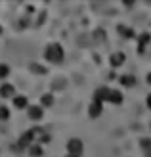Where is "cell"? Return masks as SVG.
<instances>
[{
	"label": "cell",
	"mask_w": 151,
	"mask_h": 157,
	"mask_svg": "<svg viewBox=\"0 0 151 157\" xmlns=\"http://www.w3.org/2000/svg\"><path fill=\"white\" fill-rule=\"evenodd\" d=\"M44 58L48 61H52V63H59L63 59V48L59 44H48L44 50Z\"/></svg>",
	"instance_id": "1"
},
{
	"label": "cell",
	"mask_w": 151,
	"mask_h": 157,
	"mask_svg": "<svg viewBox=\"0 0 151 157\" xmlns=\"http://www.w3.org/2000/svg\"><path fill=\"white\" fill-rule=\"evenodd\" d=\"M67 150H69V153L81 157V155H82V142H81L78 138H71L69 144H67Z\"/></svg>",
	"instance_id": "2"
},
{
	"label": "cell",
	"mask_w": 151,
	"mask_h": 157,
	"mask_svg": "<svg viewBox=\"0 0 151 157\" xmlns=\"http://www.w3.org/2000/svg\"><path fill=\"white\" fill-rule=\"evenodd\" d=\"M42 107L40 105H29L27 107V115H29V119H33V121H40L42 119Z\"/></svg>",
	"instance_id": "3"
},
{
	"label": "cell",
	"mask_w": 151,
	"mask_h": 157,
	"mask_svg": "<svg viewBox=\"0 0 151 157\" xmlns=\"http://www.w3.org/2000/svg\"><path fill=\"white\" fill-rule=\"evenodd\" d=\"M13 96H15V88H13V84L4 82L2 86H0V98H13Z\"/></svg>",
	"instance_id": "4"
},
{
	"label": "cell",
	"mask_w": 151,
	"mask_h": 157,
	"mask_svg": "<svg viewBox=\"0 0 151 157\" xmlns=\"http://www.w3.org/2000/svg\"><path fill=\"white\" fill-rule=\"evenodd\" d=\"M109 94H111V88H105V86H103V88H98V90H96V94H94V100L100 101V104H103L105 100H109Z\"/></svg>",
	"instance_id": "5"
},
{
	"label": "cell",
	"mask_w": 151,
	"mask_h": 157,
	"mask_svg": "<svg viewBox=\"0 0 151 157\" xmlns=\"http://www.w3.org/2000/svg\"><path fill=\"white\" fill-rule=\"evenodd\" d=\"M109 61H111V65H113V67L123 65V63H124V54H123V52H115V54H111Z\"/></svg>",
	"instance_id": "6"
},
{
	"label": "cell",
	"mask_w": 151,
	"mask_h": 157,
	"mask_svg": "<svg viewBox=\"0 0 151 157\" xmlns=\"http://www.w3.org/2000/svg\"><path fill=\"white\" fill-rule=\"evenodd\" d=\"M13 107H17V109H27V107H29L27 96H13Z\"/></svg>",
	"instance_id": "7"
},
{
	"label": "cell",
	"mask_w": 151,
	"mask_h": 157,
	"mask_svg": "<svg viewBox=\"0 0 151 157\" xmlns=\"http://www.w3.org/2000/svg\"><path fill=\"white\" fill-rule=\"evenodd\" d=\"M101 111H103V104H100V101L94 100V104H92V105H90V109H88L90 117H100V115H101Z\"/></svg>",
	"instance_id": "8"
},
{
	"label": "cell",
	"mask_w": 151,
	"mask_h": 157,
	"mask_svg": "<svg viewBox=\"0 0 151 157\" xmlns=\"http://www.w3.org/2000/svg\"><path fill=\"white\" fill-rule=\"evenodd\" d=\"M149 42H151V36H149V33H144V35L140 36V42H138V50H140L142 54H144Z\"/></svg>",
	"instance_id": "9"
},
{
	"label": "cell",
	"mask_w": 151,
	"mask_h": 157,
	"mask_svg": "<svg viewBox=\"0 0 151 157\" xmlns=\"http://www.w3.org/2000/svg\"><path fill=\"white\" fill-rule=\"evenodd\" d=\"M107 101H111V104H121V101H123V94L119 92V90H111Z\"/></svg>",
	"instance_id": "10"
},
{
	"label": "cell",
	"mask_w": 151,
	"mask_h": 157,
	"mask_svg": "<svg viewBox=\"0 0 151 157\" xmlns=\"http://www.w3.org/2000/svg\"><path fill=\"white\" fill-rule=\"evenodd\" d=\"M119 33H121L124 38H132L134 36V33H132V29H128V27H124V25H119Z\"/></svg>",
	"instance_id": "11"
},
{
	"label": "cell",
	"mask_w": 151,
	"mask_h": 157,
	"mask_svg": "<svg viewBox=\"0 0 151 157\" xmlns=\"http://www.w3.org/2000/svg\"><path fill=\"white\" fill-rule=\"evenodd\" d=\"M10 77V65H6V63H0V78H8Z\"/></svg>",
	"instance_id": "12"
},
{
	"label": "cell",
	"mask_w": 151,
	"mask_h": 157,
	"mask_svg": "<svg viewBox=\"0 0 151 157\" xmlns=\"http://www.w3.org/2000/svg\"><path fill=\"white\" fill-rule=\"evenodd\" d=\"M142 147H144V151L151 157V138H142Z\"/></svg>",
	"instance_id": "13"
},
{
	"label": "cell",
	"mask_w": 151,
	"mask_h": 157,
	"mask_svg": "<svg viewBox=\"0 0 151 157\" xmlns=\"http://www.w3.org/2000/svg\"><path fill=\"white\" fill-rule=\"evenodd\" d=\"M29 151H31V155H33V157H40L42 155V147L38 146V144H35V146L29 147Z\"/></svg>",
	"instance_id": "14"
},
{
	"label": "cell",
	"mask_w": 151,
	"mask_h": 157,
	"mask_svg": "<svg viewBox=\"0 0 151 157\" xmlns=\"http://www.w3.org/2000/svg\"><path fill=\"white\" fill-rule=\"evenodd\" d=\"M121 82H123L124 86H132L134 82H136V78L130 77V75H123V77H121Z\"/></svg>",
	"instance_id": "15"
},
{
	"label": "cell",
	"mask_w": 151,
	"mask_h": 157,
	"mask_svg": "<svg viewBox=\"0 0 151 157\" xmlns=\"http://www.w3.org/2000/svg\"><path fill=\"white\" fill-rule=\"evenodd\" d=\"M52 104H54L52 94H44V96H42V107H50Z\"/></svg>",
	"instance_id": "16"
},
{
	"label": "cell",
	"mask_w": 151,
	"mask_h": 157,
	"mask_svg": "<svg viewBox=\"0 0 151 157\" xmlns=\"http://www.w3.org/2000/svg\"><path fill=\"white\" fill-rule=\"evenodd\" d=\"M8 117H10V109H8L6 105H0V119H2V121H6Z\"/></svg>",
	"instance_id": "17"
},
{
	"label": "cell",
	"mask_w": 151,
	"mask_h": 157,
	"mask_svg": "<svg viewBox=\"0 0 151 157\" xmlns=\"http://www.w3.org/2000/svg\"><path fill=\"white\" fill-rule=\"evenodd\" d=\"M147 105L151 107V94H149V96H147Z\"/></svg>",
	"instance_id": "18"
},
{
	"label": "cell",
	"mask_w": 151,
	"mask_h": 157,
	"mask_svg": "<svg viewBox=\"0 0 151 157\" xmlns=\"http://www.w3.org/2000/svg\"><path fill=\"white\" fill-rule=\"evenodd\" d=\"M147 82H149V84H151V73H149V75H147Z\"/></svg>",
	"instance_id": "19"
},
{
	"label": "cell",
	"mask_w": 151,
	"mask_h": 157,
	"mask_svg": "<svg viewBox=\"0 0 151 157\" xmlns=\"http://www.w3.org/2000/svg\"><path fill=\"white\" fill-rule=\"evenodd\" d=\"M67 157H78V155H73V153H69V155H67Z\"/></svg>",
	"instance_id": "20"
}]
</instances>
